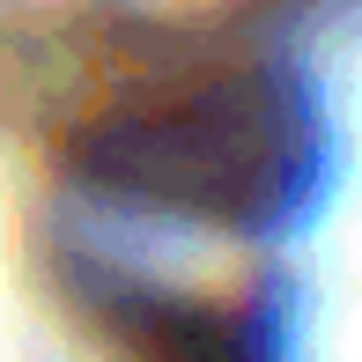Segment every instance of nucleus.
<instances>
[{"instance_id": "f03ea898", "label": "nucleus", "mask_w": 362, "mask_h": 362, "mask_svg": "<svg viewBox=\"0 0 362 362\" xmlns=\"http://www.w3.org/2000/svg\"><path fill=\"white\" fill-rule=\"evenodd\" d=\"M156 362H274V340L244 310H163L148 325Z\"/></svg>"}, {"instance_id": "f257e3e1", "label": "nucleus", "mask_w": 362, "mask_h": 362, "mask_svg": "<svg viewBox=\"0 0 362 362\" xmlns=\"http://www.w3.org/2000/svg\"><path fill=\"white\" fill-rule=\"evenodd\" d=\"M81 163L96 185H119L170 215H200L222 229H274L303 207L318 134L288 81L207 74L96 119V134L81 141Z\"/></svg>"}]
</instances>
